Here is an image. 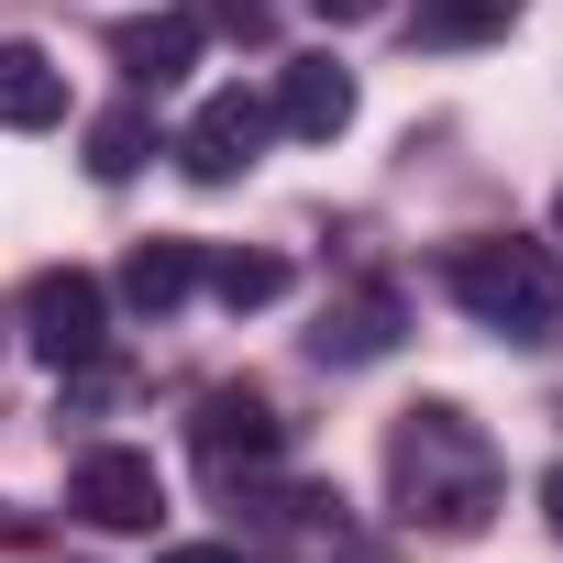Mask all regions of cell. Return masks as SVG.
<instances>
[{"label": "cell", "mask_w": 563, "mask_h": 563, "mask_svg": "<svg viewBox=\"0 0 563 563\" xmlns=\"http://www.w3.org/2000/svg\"><path fill=\"white\" fill-rule=\"evenodd\" d=\"M387 497H398V519L431 530V541L486 530V508H497V453H486V431H475L453 398L398 409V420H387Z\"/></svg>", "instance_id": "1"}, {"label": "cell", "mask_w": 563, "mask_h": 563, "mask_svg": "<svg viewBox=\"0 0 563 563\" xmlns=\"http://www.w3.org/2000/svg\"><path fill=\"white\" fill-rule=\"evenodd\" d=\"M442 288H453L486 332H508V343H541V332L563 321V265H552V243H519V232L453 243V254H442Z\"/></svg>", "instance_id": "2"}, {"label": "cell", "mask_w": 563, "mask_h": 563, "mask_svg": "<svg viewBox=\"0 0 563 563\" xmlns=\"http://www.w3.org/2000/svg\"><path fill=\"white\" fill-rule=\"evenodd\" d=\"M188 453H199L210 486H232V475H265L276 453H288V420H276L265 387H210V398L188 409Z\"/></svg>", "instance_id": "3"}, {"label": "cell", "mask_w": 563, "mask_h": 563, "mask_svg": "<svg viewBox=\"0 0 563 563\" xmlns=\"http://www.w3.org/2000/svg\"><path fill=\"white\" fill-rule=\"evenodd\" d=\"M23 343H34L56 376H67V365H89V354L111 343V288H100L89 265H45L34 288H23Z\"/></svg>", "instance_id": "4"}, {"label": "cell", "mask_w": 563, "mask_h": 563, "mask_svg": "<svg viewBox=\"0 0 563 563\" xmlns=\"http://www.w3.org/2000/svg\"><path fill=\"white\" fill-rule=\"evenodd\" d=\"M265 133H276V100L232 78V89H210V100L188 111V133H177V166H188L199 188H232V177L265 155Z\"/></svg>", "instance_id": "5"}, {"label": "cell", "mask_w": 563, "mask_h": 563, "mask_svg": "<svg viewBox=\"0 0 563 563\" xmlns=\"http://www.w3.org/2000/svg\"><path fill=\"white\" fill-rule=\"evenodd\" d=\"M67 508H78L89 530H155V519H166V475H155V453H133V442H100V453H78V475H67Z\"/></svg>", "instance_id": "6"}, {"label": "cell", "mask_w": 563, "mask_h": 563, "mask_svg": "<svg viewBox=\"0 0 563 563\" xmlns=\"http://www.w3.org/2000/svg\"><path fill=\"white\" fill-rule=\"evenodd\" d=\"M343 122H354V67H332V56H299L288 78H276V133L332 144Z\"/></svg>", "instance_id": "7"}, {"label": "cell", "mask_w": 563, "mask_h": 563, "mask_svg": "<svg viewBox=\"0 0 563 563\" xmlns=\"http://www.w3.org/2000/svg\"><path fill=\"white\" fill-rule=\"evenodd\" d=\"M45 122H67V67L12 34L0 45V133H45Z\"/></svg>", "instance_id": "8"}, {"label": "cell", "mask_w": 563, "mask_h": 563, "mask_svg": "<svg viewBox=\"0 0 563 563\" xmlns=\"http://www.w3.org/2000/svg\"><path fill=\"white\" fill-rule=\"evenodd\" d=\"M387 343H398V288H354V299H332L321 332H310L321 365H376Z\"/></svg>", "instance_id": "9"}, {"label": "cell", "mask_w": 563, "mask_h": 563, "mask_svg": "<svg viewBox=\"0 0 563 563\" xmlns=\"http://www.w3.org/2000/svg\"><path fill=\"white\" fill-rule=\"evenodd\" d=\"M111 56H122V78H133V89H177V78H188V56H199V12L122 23V34H111Z\"/></svg>", "instance_id": "10"}, {"label": "cell", "mask_w": 563, "mask_h": 563, "mask_svg": "<svg viewBox=\"0 0 563 563\" xmlns=\"http://www.w3.org/2000/svg\"><path fill=\"white\" fill-rule=\"evenodd\" d=\"M188 288H199V243L155 232V243H133V254H122V299H133V310H177Z\"/></svg>", "instance_id": "11"}, {"label": "cell", "mask_w": 563, "mask_h": 563, "mask_svg": "<svg viewBox=\"0 0 563 563\" xmlns=\"http://www.w3.org/2000/svg\"><path fill=\"white\" fill-rule=\"evenodd\" d=\"M508 23H519V0H409V34L442 45V56L453 45H497Z\"/></svg>", "instance_id": "12"}, {"label": "cell", "mask_w": 563, "mask_h": 563, "mask_svg": "<svg viewBox=\"0 0 563 563\" xmlns=\"http://www.w3.org/2000/svg\"><path fill=\"white\" fill-rule=\"evenodd\" d=\"M199 276L221 288V310H276V299H288V254H243V243H232V254H210Z\"/></svg>", "instance_id": "13"}, {"label": "cell", "mask_w": 563, "mask_h": 563, "mask_svg": "<svg viewBox=\"0 0 563 563\" xmlns=\"http://www.w3.org/2000/svg\"><path fill=\"white\" fill-rule=\"evenodd\" d=\"M144 155H155V122H144V111H100V122H89V177H100V188H122Z\"/></svg>", "instance_id": "14"}, {"label": "cell", "mask_w": 563, "mask_h": 563, "mask_svg": "<svg viewBox=\"0 0 563 563\" xmlns=\"http://www.w3.org/2000/svg\"><path fill=\"white\" fill-rule=\"evenodd\" d=\"M265 12H276V0H199V34L221 23V34H265Z\"/></svg>", "instance_id": "15"}, {"label": "cell", "mask_w": 563, "mask_h": 563, "mask_svg": "<svg viewBox=\"0 0 563 563\" xmlns=\"http://www.w3.org/2000/svg\"><path fill=\"white\" fill-rule=\"evenodd\" d=\"M155 563H254L243 541H177V552H155Z\"/></svg>", "instance_id": "16"}, {"label": "cell", "mask_w": 563, "mask_h": 563, "mask_svg": "<svg viewBox=\"0 0 563 563\" xmlns=\"http://www.w3.org/2000/svg\"><path fill=\"white\" fill-rule=\"evenodd\" d=\"M310 12H321V23H376L387 0H310Z\"/></svg>", "instance_id": "17"}, {"label": "cell", "mask_w": 563, "mask_h": 563, "mask_svg": "<svg viewBox=\"0 0 563 563\" xmlns=\"http://www.w3.org/2000/svg\"><path fill=\"white\" fill-rule=\"evenodd\" d=\"M541 530H552V541H563V464H552V475H541Z\"/></svg>", "instance_id": "18"}, {"label": "cell", "mask_w": 563, "mask_h": 563, "mask_svg": "<svg viewBox=\"0 0 563 563\" xmlns=\"http://www.w3.org/2000/svg\"><path fill=\"white\" fill-rule=\"evenodd\" d=\"M23 541H34V519H23V508H0V552H23Z\"/></svg>", "instance_id": "19"}, {"label": "cell", "mask_w": 563, "mask_h": 563, "mask_svg": "<svg viewBox=\"0 0 563 563\" xmlns=\"http://www.w3.org/2000/svg\"><path fill=\"white\" fill-rule=\"evenodd\" d=\"M552 232H563V199H552Z\"/></svg>", "instance_id": "20"}]
</instances>
